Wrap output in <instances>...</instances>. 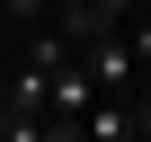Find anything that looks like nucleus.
<instances>
[{
	"label": "nucleus",
	"instance_id": "2",
	"mask_svg": "<svg viewBox=\"0 0 151 142\" xmlns=\"http://www.w3.org/2000/svg\"><path fill=\"white\" fill-rule=\"evenodd\" d=\"M89 107H98V80H89V62L71 53V62L53 71V115H62V124H89Z\"/></svg>",
	"mask_w": 151,
	"mask_h": 142
},
{
	"label": "nucleus",
	"instance_id": "4",
	"mask_svg": "<svg viewBox=\"0 0 151 142\" xmlns=\"http://www.w3.org/2000/svg\"><path fill=\"white\" fill-rule=\"evenodd\" d=\"M45 142H89L80 124H62V115H45Z\"/></svg>",
	"mask_w": 151,
	"mask_h": 142
},
{
	"label": "nucleus",
	"instance_id": "1",
	"mask_svg": "<svg viewBox=\"0 0 151 142\" xmlns=\"http://www.w3.org/2000/svg\"><path fill=\"white\" fill-rule=\"evenodd\" d=\"M80 62H89L98 98H124V89L142 80V62H133V36H98V44H80Z\"/></svg>",
	"mask_w": 151,
	"mask_h": 142
},
{
	"label": "nucleus",
	"instance_id": "3",
	"mask_svg": "<svg viewBox=\"0 0 151 142\" xmlns=\"http://www.w3.org/2000/svg\"><path fill=\"white\" fill-rule=\"evenodd\" d=\"M80 133H89V142H133V107H124V98H98Z\"/></svg>",
	"mask_w": 151,
	"mask_h": 142
},
{
	"label": "nucleus",
	"instance_id": "5",
	"mask_svg": "<svg viewBox=\"0 0 151 142\" xmlns=\"http://www.w3.org/2000/svg\"><path fill=\"white\" fill-rule=\"evenodd\" d=\"M133 142H151V89L133 98Z\"/></svg>",
	"mask_w": 151,
	"mask_h": 142
},
{
	"label": "nucleus",
	"instance_id": "6",
	"mask_svg": "<svg viewBox=\"0 0 151 142\" xmlns=\"http://www.w3.org/2000/svg\"><path fill=\"white\" fill-rule=\"evenodd\" d=\"M36 9H53V0H18V18H36Z\"/></svg>",
	"mask_w": 151,
	"mask_h": 142
}]
</instances>
